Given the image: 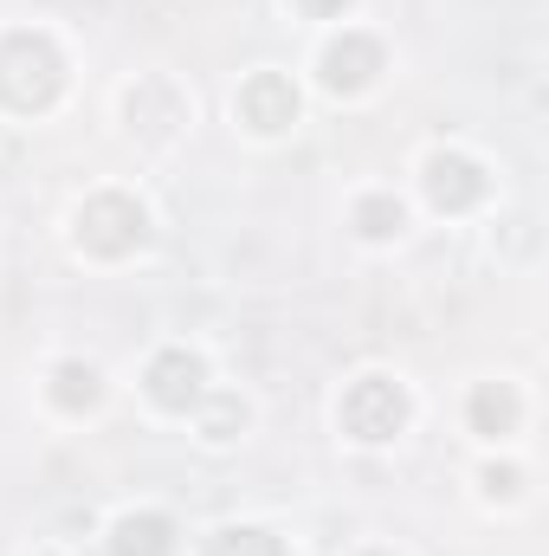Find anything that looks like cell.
<instances>
[{"label": "cell", "instance_id": "cell-1", "mask_svg": "<svg viewBox=\"0 0 549 556\" xmlns=\"http://www.w3.org/2000/svg\"><path fill=\"white\" fill-rule=\"evenodd\" d=\"M65 85V59L46 33H13L0 46V98L13 111H46Z\"/></svg>", "mask_w": 549, "mask_h": 556}, {"label": "cell", "instance_id": "cell-13", "mask_svg": "<svg viewBox=\"0 0 549 556\" xmlns=\"http://www.w3.org/2000/svg\"><path fill=\"white\" fill-rule=\"evenodd\" d=\"M246 420V408L233 402V395H220L214 408H207V440H233V427Z\"/></svg>", "mask_w": 549, "mask_h": 556}, {"label": "cell", "instance_id": "cell-2", "mask_svg": "<svg viewBox=\"0 0 549 556\" xmlns=\"http://www.w3.org/2000/svg\"><path fill=\"white\" fill-rule=\"evenodd\" d=\"M142 233H149V220H142V207L130 194H98V201H85V214H78V247L98 253V260L137 253Z\"/></svg>", "mask_w": 549, "mask_h": 556}, {"label": "cell", "instance_id": "cell-9", "mask_svg": "<svg viewBox=\"0 0 549 556\" xmlns=\"http://www.w3.org/2000/svg\"><path fill=\"white\" fill-rule=\"evenodd\" d=\"M472 427H478V433H491V440H498V433H511V427H518V395H511L505 382H485V389L472 395Z\"/></svg>", "mask_w": 549, "mask_h": 556}, {"label": "cell", "instance_id": "cell-11", "mask_svg": "<svg viewBox=\"0 0 549 556\" xmlns=\"http://www.w3.org/2000/svg\"><path fill=\"white\" fill-rule=\"evenodd\" d=\"M207 556H284V544H278L272 531H220L214 544H207Z\"/></svg>", "mask_w": 549, "mask_h": 556}, {"label": "cell", "instance_id": "cell-12", "mask_svg": "<svg viewBox=\"0 0 549 556\" xmlns=\"http://www.w3.org/2000/svg\"><path fill=\"white\" fill-rule=\"evenodd\" d=\"M356 227H362L369 240H388V233H401V201H395V194H369V201L356 207Z\"/></svg>", "mask_w": 549, "mask_h": 556}, {"label": "cell", "instance_id": "cell-7", "mask_svg": "<svg viewBox=\"0 0 549 556\" xmlns=\"http://www.w3.org/2000/svg\"><path fill=\"white\" fill-rule=\"evenodd\" d=\"M240 117H246L253 130H284V124L297 117V91H291V78L259 72V78L240 91Z\"/></svg>", "mask_w": 549, "mask_h": 556}, {"label": "cell", "instance_id": "cell-6", "mask_svg": "<svg viewBox=\"0 0 549 556\" xmlns=\"http://www.w3.org/2000/svg\"><path fill=\"white\" fill-rule=\"evenodd\" d=\"M375 72H382V46L362 39V33H343V39L323 52V85H330V91H362Z\"/></svg>", "mask_w": 549, "mask_h": 556}, {"label": "cell", "instance_id": "cell-3", "mask_svg": "<svg viewBox=\"0 0 549 556\" xmlns=\"http://www.w3.org/2000/svg\"><path fill=\"white\" fill-rule=\"evenodd\" d=\"M401 420H408V395H401V382H388V376H362V382L343 395V427H349L356 440H369V446L395 440Z\"/></svg>", "mask_w": 549, "mask_h": 556}, {"label": "cell", "instance_id": "cell-4", "mask_svg": "<svg viewBox=\"0 0 549 556\" xmlns=\"http://www.w3.org/2000/svg\"><path fill=\"white\" fill-rule=\"evenodd\" d=\"M491 194V175L472 162V155H433L426 162V201L439 207V214H465V207H478Z\"/></svg>", "mask_w": 549, "mask_h": 556}, {"label": "cell", "instance_id": "cell-14", "mask_svg": "<svg viewBox=\"0 0 549 556\" xmlns=\"http://www.w3.org/2000/svg\"><path fill=\"white\" fill-rule=\"evenodd\" d=\"M297 7H304V13H317V20H330V13H343L349 0H297Z\"/></svg>", "mask_w": 549, "mask_h": 556}, {"label": "cell", "instance_id": "cell-10", "mask_svg": "<svg viewBox=\"0 0 549 556\" xmlns=\"http://www.w3.org/2000/svg\"><path fill=\"white\" fill-rule=\"evenodd\" d=\"M52 395H59V408H72V415L91 408V402H98V369H91V363H65V369L52 376Z\"/></svg>", "mask_w": 549, "mask_h": 556}, {"label": "cell", "instance_id": "cell-5", "mask_svg": "<svg viewBox=\"0 0 549 556\" xmlns=\"http://www.w3.org/2000/svg\"><path fill=\"white\" fill-rule=\"evenodd\" d=\"M149 395H155V408H168V415L201 408V395H207V369H201V356H188V350H162V356L149 363Z\"/></svg>", "mask_w": 549, "mask_h": 556}, {"label": "cell", "instance_id": "cell-8", "mask_svg": "<svg viewBox=\"0 0 549 556\" xmlns=\"http://www.w3.org/2000/svg\"><path fill=\"white\" fill-rule=\"evenodd\" d=\"M111 556H175V525L162 511H137L111 531Z\"/></svg>", "mask_w": 549, "mask_h": 556}]
</instances>
